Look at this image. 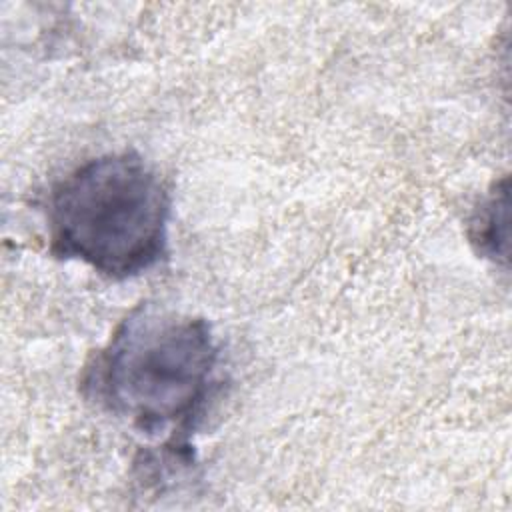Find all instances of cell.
Here are the masks:
<instances>
[{
    "label": "cell",
    "instance_id": "obj_3",
    "mask_svg": "<svg viewBox=\"0 0 512 512\" xmlns=\"http://www.w3.org/2000/svg\"><path fill=\"white\" fill-rule=\"evenodd\" d=\"M468 238L478 254L494 262L508 260V178L494 184L492 192L468 218Z\"/></svg>",
    "mask_w": 512,
    "mask_h": 512
},
{
    "label": "cell",
    "instance_id": "obj_2",
    "mask_svg": "<svg viewBox=\"0 0 512 512\" xmlns=\"http://www.w3.org/2000/svg\"><path fill=\"white\" fill-rule=\"evenodd\" d=\"M170 192L136 152H110L58 180L46 198L50 252L110 280L148 272L168 254Z\"/></svg>",
    "mask_w": 512,
    "mask_h": 512
},
{
    "label": "cell",
    "instance_id": "obj_1",
    "mask_svg": "<svg viewBox=\"0 0 512 512\" xmlns=\"http://www.w3.org/2000/svg\"><path fill=\"white\" fill-rule=\"evenodd\" d=\"M220 348L204 318L136 308L86 364L82 394L166 448L190 450L220 384Z\"/></svg>",
    "mask_w": 512,
    "mask_h": 512
}]
</instances>
